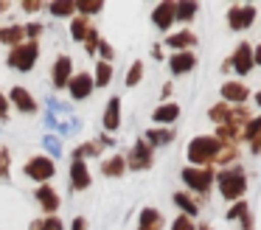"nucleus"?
<instances>
[{
  "mask_svg": "<svg viewBox=\"0 0 261 230\" xmlns=\"http://www.w3.org/2000/svg\"><path fill=\"white\" fill-rule=\"evenodd\" d=\"M219 151H222L219 140L211 138V135H202V138H194L191 143H188V160H191L197 168H208V163L216 160Z\"/></svg>",
  "mask_w": 261,
  "mask_h": 230,
  "instance_id": "obj_1",
  "label": "nucleus"
},
{
  "mask_svg": "<svg viewBox=\"0 0 261 230\" xmlns=\"http://www.w3.org/2000/svg\"><path fill=\"white\" fill-rule=\"evenodd\" d=\"M219 191L225 199H242L244 191H247V177H244L242 168H230V171L219 174Z\"/></svg>",
  "mask_w": 261,
  "mask_h": 230,
  "instance_id": "obj_2",
  "label": "nucleus"
},
{
  "mask_svg": "<svg viewBox=\"0 0 261 230\" xmlns=\"http://www.w3.org/2000/svg\"><path fill=\"white\" fill-rule=\"evenodd\" d=\"M37 56H40V45L31 39V42H23L17 45V48H12V54H9V65L14 67V70H31L37 62Z\"/></svg>",
  "mask_w": 261,
  "mask_h": 230,
  "instance_id": "obj_3",
  "label": "nucleus"
},
{
  "mask_svg": "<svg viewBox=\"0 0 261 230\" xmlns=\"http://www.w3.org/2000/svg\"><path fill=\"white\" fill-rule=\"evenodd\" d=\"M182 180H186L188 188L199 191V194H208L211 185H214V174H211V168H197V166L182 168Z\"/></svg>",
  "mask_w": 261,
  "mask_h": 230,
  "instance_id": "obj_4",
  "label": "nucleus"
},
{
  "mask_svg": "<svg viewBox=\"0 0 261 230\" xmlns=\"http://www.w3.org/2000/svg\"><path fill=\"white\" fill-rule=\"evenodd\" d=\"M54 171H57V166H54L51 157H31L29 163H25V174H29L31 180H37V183L45 185V180L54 177Z\"/></svg>",
  "mask_w": 261,
  "mask_h": 230,
  "instance_id": "obj_5",
  "label": "nucleus"
},
{
  "mask_svg": "<svg viewBox=\"0 0 261 230\" xmlns=\"http://www.w3.org/2000/svg\"><path fill=\"white\" fill-rule=\"evenodd\" d=\"M255 20V9L253 6H233L230 11H227V25L233 28V31H242V28H250Z\"/></svg>",
  "mask_w": 261,
  "mask_h": 230,
  "instance_id": "obj_6",
  "label": "nucleus"
},
{
  "mask_svg": "<svg viewBox=\"0 0 261 230\" xmlns=\"http://www.w3.org/2000/svg\"><path fill=\"white\" fill-rule=\"evenodd\" d=\"M227 62H230V70H236L239 76H247V73L253 70V48H250L247 42H242L236 48V54H233Z\"/></svg>",
  "mask_w": 261,
  "mask_h": 230,
  "instance_id": "obj_7",
  "label": "nucleus"
},
{
  "mask_svg": "<svg viewBox=\"0 0 261 230\" xmlns=\"http://www.w3.org/2000/svg\"><path fill=\"white\" fill-rule=\"evenodd\" d=\"M93 76L90 73H76V76H70V82H68V90H70V95H73L76 101H82V98H87V95L93 93Z\"/></svg>",
  "mask_w": 261,
  "mask_h": 230,
  "instance_id": "obj_8",
  "label": "nucleus"
},
{
  "mask_svg": "<svg viewBox=\"0 0 261 230\" xmlns=\"http://www.w3.org/2000/svg\"><path fill=\"white\" fill-rule=\"evenodd\" d=\"M129 166L135 168V171L152 166V146H149L146 140H138V143L132 146V151H129Z\"/></svg>",
  "mask_w": 261,
  "mask_h": 230,
  "instance_id": "obj_9",
  "label": "nucleus"
},
{
  "mask_svg": "<svg viewBox=\"0 0 261 230\" xmlns=\"http://www.w3.org/2000/svg\"><path fill=\"white\" fill-rule=\"evenodd\" d=\"M152 20H154V25H158L160 31H166V28L174 22V0H163V3L152 11Z\"/></svg>",
  "mask_w": 261,
  "mask_h": 230,
  "instance_id": "obj_10",
  "label": "nucleus"
},
{
  "mask_svg": "<svg viewBox=\"0 0 261 230\" xmlns=\"http://www.w3.org/2000/svg\"><path fill=\"white\" fill-rule=\"evenodd\" d=\"M70 180H73V188L76 191L90 188V168L85 166V160H73V163H70Z\"/></svg>",
  "mask_w": 261,
  "mask_h": 230,
  "instance_id": "obj_11",
  "label": "nucleus"
},
{
  "mask_svg": "<svg viewBox=\"0 0 261 230\" xmlns=\"http://www.w3.org/2000/svg\"><path fill=\"white\" fill-rule=\"evenodd\" d=\"M194 65H197V56H194L191 50H177V54L169 59L171 73H177V76H180V73H188Z\"/></svg>",
  "mask_w": 261,
  "mask_h": 230,
  "instance_id": "obj_12",
  "label": "nucleus"
},
{
  "mask_svg": "<svg viewBox=\"0 0 261 230\" xmlns=\"http://www.w3.org/2000/svg\"><path fill=\"white\" fill-rule=\"evenodd\" d=\"M121 126V98H110L107 101V110H104V129L107 132H115Z\"/></svg>",
  "mask_w": 261,
  "mask_h": 230,
  "instance_id": "obj_13",
  "label": "nucleus"
},
{
  "mask_svg": "<svg viewBox=\"0 0 261 230\" xmlns=\"http://www.w3.org/2000/svg\"><path fill=\"white\" fill-rule=\"evenodd\" d=\"M70 67H73L70 56H59L57 65H54V84H57L59 90L68 87V82H70Z\"/></svg>",
  "mask_w": 261,
  "mask_h": 230,
  "instance_id": "obj_14",
  "label": "nucleus"
},
{
  "mask_svg": "<svg viewBox=\"0 0 261 230\" xmlns=\"http://www.w3.org/2000/svg\"><path fill=\"white\" fill-rule=\"evenodd\" d=\"M222 98L227 101H236V104H244L247 101V87H244L242 82H225V87H222Z\"/></svg>",
  "mask_w": 261,
  "mask_h": 230,
  "instance_id": "obj_15",
  "label": "nucleus"
},
{
  "mask_svg": "<svg viewBox=\"0 0 261 230\" xmlns=\"http://www.w3.org/2000/svg\"><path fill=\"white\" fill-rule=\"evenodd\" d=\"M37 199H40V205L45 208V213H54V211L59 208V194H57V191H54L48 183L37 188Z\"/></svg>",
  "mask_w": 261,
  "mask_h": 230,
  "instance_id": "obj_16",
  "label": "nucleus"
},
{
  "mask_svg": "<svg viewBox=\"0 0 261 230\" xmlns=\"http://www.w3.org/2000/svg\"><path fill=\"white\" fill-rule=\"evenodd\" d=\"M12 101L20 112H34L37 110V101L31 98V93L25 87H12Z\"/></svg>",
  "mask_w": 261,
  "mask_h": 230,
  "instance_id": "obj_17",
  "label": "nucleus"
},
{
  "mask_svg": "<svg viewBox=\"0 0 261 230\" xmlns=\"http://www.w3.org/2000/svg\"><path fill=\"white\" fill-rule=\"evenodd\" d=\"M242 138L244 140H253V151H261V115L258 118H250L247 126L242 129Z\"/></svg>",
  "mask_w": 261,
  "mask_h": 230,
  "instance_id": "obj_18",
  "label": "nucleus"
},
{
  "mask_svg": "<svg viewBox=\"0 0 261 230\" xmlns=\"http://www.w3.org/2000/svg\"><path fill=\"white\" fill-rule=\"evenodd\" d=\"M138 230H163V216H160V211L143 208L141 211V227Z\"/></svg>",
  "mask_w": 261,
  "mask_h": 230,
  "instance_id": "obj_19",
  "label": "nucleus"
},
{
  "mask_svg": "<svg viewBox=\"0 0 261 230\" xmlns=\"http://www.w3.org/2000/svg\"><path fill=\"white\" fill-rule=\"evenodd\" d=\"M166 45H171L174 50H186V48H191V45H197V34H194V31H180V34H171V37L166 39Z\"/></svg>",
  "mask_w": 261,
  "mask_h": 230,
  "instance_id": "obj_20",
  "label": "nucleus"
},
{
  "mask_svg": "<svg viewBox=\"0 0 261 230\" xmlns=\"http://www.w3.org/2000/svg\"><path fill=\"white\" fill-rule=\"evenodd\" d=\"M152 118L158 123H171V121H177V118H180V107H177V104H160L158 110L152 112Z\"/></svg>",
  "mask_w": 261,
  "mask_h": 230,
  "instance_id": "obj_21",
  "label": "nucleus"
},
{
  "mask_svg": "<svg viewBox=\"0 0 261 230\" xmlns=\"http://www.w3.org/2000/svg\"><path fill=\"white\" fill-rule=\"evenodd\" d=\"M143 140H146L149 146H166V143H171V140H174V132H171V129H160L158 126V129H149Z\"/></svg>",
  "mask_w": 261,
  "mask_h": 230,
  "instance_id": "obj_22",
  "label": "nucleus"
},
{
  "mask_svg": "<svg viewBox=\"0 0 261 230\" xmlns=\"http://www.w3.org/2000/svg\"><path fill=\"white\" fill-rule=\"evenodd\" d=\"M23 34H25L23 25H9V28H3V31H0V42H6V45H12V48H17V45H23Z\"/></svg>",
  "mask_w": 261,
  "mask_h": 230,
  "instance_id": "obj_23",
  "label": "nucleus"
},
{
  "mask_svg": "<svg viewBox=\"0 0 261 230\" xmlns=\"http://www.w3.org/2000/svg\"><path fill=\"white\" fill-rule=\"evenodd\" d=\"M194 14H197V3H194V0H180V3H174V20L188 22Z\"/></svg>",
  "mask_w": 261,
  "mask_h": 230,
  "instance_id": "obj_24",
  "label": "nucleus"
},
{
  "mask_svg": "<svg viewBox=\"0 0 261 230\" xmlns=\"http://www.w3.org/2000/svg\"><path fill=\"white\" fill-rule=\"evenodd\" d=\"M227 219H242L244 230H250V224H253V216H250V211H247V202H236V205L227 211Z\"/></svg>",
  "mask_w": 261,
  "mask_h": 230,
  "instance_id": "obj_25",
  "label": "nucleus"
},
{
  "mask_svg": "<svg viewBox=\"0 0 261 230\" xmlns=\"http://www.w3.org/2000/svg\"><path fill=\"white\" fill-rule=\"evenodd\" d=\"M124 168H126L124 157H107V160L101 163V171L107 174V177H121V174H124Z\"/></svg>",
  "mask_w": 261,
  "mask_h": 230,
  "instance_id": "obj_26",
  "label": "nucleus"
},
{
  "mask_svg": "<svg viewBox=\"0 0 261 230\" xmlns=\"http://www.w3.org/2000/svg\"><path fill=\"white\" fill-rule=\"evenodd\" d=\"M110 79H113V65H110V62H98V65H96V79H93V84H96V87H107Z\"/></svg>",
  "mask_w": 261,
  "mask_h": 230,
  "instance_id": "obj_27",
  "label": "nucleus"
},
{
  "mask_svg": "<svg viewBox=\"0 0 261 230\" xmlns=\"http://www.w3.org/2000/svg\"><path fill=\"white\" fill-rule=\"evenodd\" d=\"M208 115H211V121H216L219 126H225V123L230 121V107H227V104H216V107H211Z\"/></svg>",
  "mask_w": 261,
  "mask_h": 230,
  "instance_id": "obj_28",
  "label": "nucleus"
},
{
  "mask_svg": "<svg viewBox=\"0 0 261 230\" xmlns=\"http://www.w3.org/2000/svg\"><path fill=\"white\" fill-rule=\"evenodd\" d=\"M42 146H45V151L51 155V160L54 157H62V143H59L57 135H42Z\"/></svg>",
  "mask_w": 261,
  "mask_h": 230,
  "instance_id": "obj_29",
  "label": "nucleus"
},
{
  "mask_svg": "<svg viewBox=\"0 0 261 230\" xmlns=\"http://www.w3.org/2000/svg\"><path fill=\"white\" fill-rule=\"evenodd\" d=\"M73 9H76V6L70 3V0H57V3L48 6V11H51L54 17H70V14H73Z\"/></svg>",
  "mask_w": 261,
  "mask_h": 230,
  "instance_id": "obj_30",
  "label": "nucleus"
},
{
  "mask_svg": "<svg viewBox=\"0 0 261 230\" xmlns=\"http://www.w3.org/2000/svg\"><path fill=\"white\" fill-rule=\"evenodd\" d=\"M174 205H177V208H182L188 219L197 216V211H199V208L194 205V199H191V196H186V194H174Z\"/></svg>",
  "mask_w": 261,
  "mask_h": 230,
  "instance_id": "obj_31",
  "label": "nucleus"
},
{
  "mask_svg": "<svg viewBox=\"0 0 261 230\" xmlns=\"http://www.w3.org/2000/svg\"><path fill=\"white\" fill-rule=\"evenodd\" d=\"M70 34H73V39H85L87 34H90V22H87L85 17H76V20L70 22Z\"/></svg>",
  "mask_w": 261,
  "mask_h": 230,
  "instance_id": "obj_32",
  "label": "nucleus"
},
{
  "mask_svg": "<svg viewBox=\"0 0 261 230\" xmlns=\"http://www.w3.org/2000/svg\"><path fill=\"white\" fill-rule=\"evenodd\" d=\"M141 76H143V65L135 62V65L129 67V73H126V87H135V84L141 82Z\"/></svg>",
  "mask_w": 261,
  "mask_h": 230,
  "instance_id": "obj_33",
  "label": "nucleus"
},
{
  "mask_svg": "<svg viewBox=\"0 0 261 230\" xmlns=\"http://www.w3.org/2000/svg\"><path fill=\"white\" fill-rule=\"evenodd\" d=\"M171 230H197V227H194V222L188 216H177L174 222H171Z\"/></svg>",
  "mask_w": 261,
  "mask_h": 230,
  "instance_id": "obj_34",
  "label": "nucleus"
},
{
  "mask_svg": "<svg viewBox=\"0 0 261 230\" xmlns=\"http://www.w3.org/2000/svg\"><path fill=\"white\" fill-rule=\"evenodd\" d=\"M85 50H87V54H93V50H98V34L96 31H93V28H90V34H87V37H85Z\"/></svg>",
  "mask_w": 261,
  "mask_h": 230,
  "instance_id": "obj_35",
  "label": "nucleus"
},
{
  "mask_svg": "<svg viewBox=\"0 0 261 230\" xmlns=\"http://www.w3.org/2000/svg\"><path fill=\"white\" fill-rule=\"evenodd\" d=\"M233 157H236V149H233V146H222V151H219L216 160H219V163H230Z\"/></svg>",
  "mask_w": 261,
  "mask_h": 230,
  "instance_id": "obj_36",
  "label": "nucleus"
},
{
  "mask_svg": "<svg viewBox=\"0 0 261 230\" xmlns=\"http://www.w3.org/2000/svg\"><path fill=\"white\" fill-rule=\"evenodd\" d=\"M98 54L104 56L101 62H110V59L115 56V50H113V45H110V42H98Z\"/></svg>",
  "mask_w": 261,
  "mask_h": 230,
  "instance_id": "obj_37",
  "label": "nucleus"
},
{
  "mask_svg": "<svg viewBox=\"0 0 261 230\" xmlns=\"http://www.w3.org/2000/svg\"><path fill=\"white\" fill-rule=\"evenodd\" d=\"M79 11H85V14H93V11H101V3H87V0H82L79 6H76Z\"/></svg>",
  "mask_w": 261,
  "mask_h": 230,
  "instance_id": "obj_38",
  "label": "nucleus"
},
{
  "mask_svg": "<svg viewBox=\"0 0 261 230\" xmlns=\"http://www.w3.org/2000/svg\"><path fill=\"white\" fill-rule=\"evenodd\" d=\"M42 230H62V222L59 219H42Z\"/></svg>",
  "mask_w": 261,
  "mask_h": 230,
  "instance_id": "obj_39",
  "label": "nucleus"
},
{
  "mask_svg": "<svg viewBox=\"0 0 261 230\" xmlns=\"http://www.w3.org/2000/svg\"><path fill=\"white\" fill-rule=\"evenodd\" d=\"M6 107H9V101H6V95L0 93V121L6 118Z\"/></svg>",
  "mask_w": 261,
  "mask_h": 230,
  "instance_id": "obj_40",
  "label": "nucleus"
},
{
  "mask_svg": "<svg viewBox=\"0 0 261 230\" xmlns=\"http://www.w3.org/2000/svg\"><path fill=\"white\" fill-rule=\"evenodd\" d=\"M25 34H31V37H40V34H42V25H25Z\"/></svg>",
  "mask_w": 261,
  "mask_h": 230,
  "instance_id": "obj_41",
  "label": "nucleus"
},
{
  "mask_svg": "<svg viewBox=\"0 0 261 230\" xmlns=\"http://www.w3.org/2000/svg\"><path fill=\"white\" fill-rule=\"evenodd\" d=\"M70 230H85V219H73V227Z\"/></svg>",
  "mask_w": 261,
  "mask_h": 230,
  "instance_id": "obj_42",
  "label": "nucleus"
},
{
  "mask_svg": "<svg viewBox=\"0 0 261 230\" xmlns=\"http://www.w3.org/2000/svg\"><path fill=\"white\" fill-rule=\"evenodd\" d=\"M6 168V149H0V171Z\"/></svg>",
  "mask_w": 261,
  "mask_h": 230,
  "instance_id": "obj_43",
  "label": "nucleus"
},
{
  "mask_svg": "<svg viewBox=\"0 0 261 230\" xmlns=\"http://www.w3.org/2000/svg\"><path fill=\"white\" fill-rule=\"evenodd\" d=\"M23 9L25 11H37V9H40V3H23Z\"/></svg>",
  "mask_w": 261,
  "mask_h": 230,
  "instance_id": "obj_44",
  "label": "nucleus"
},
{
  "mask_svg": "<svg viewBox=\"0 0 261 230\" xmlns=\"http://www.w3.org/2000/svg\"><path fill=\"white\" fill-rule=\"evenodd\" d=\"M253 62H258V65H261V45L255 48V54H253Z\"/></svg>",
  "mask_w": 261,
  "mask_h": 230,
  "instance_id": "obj_45",
  "label": "nucleus"
},
{
  "mask_svg": "<svg viewBox=\"0 0 261 230\" xmlns=\"http://www.w3.org/2000/svg\"><path fill=\"white\" fill-rule=\"evenodd\" d=\"M31 230H42V219H37V222H31Z\"/></svg>",
  "mask_w": 261,
  "mask_h": 230,
  "instance_id": "obj_46",
  "label": "nucleus"
},
{
  "mask_svg": "<svg viewBox=\"0 0 261 230\" xmlns=\"http://www.w3.org/2000/svg\"><path fill=\"white\" fill-rule=\"evenodd\" d=\"M255 104H258V107H261V90H258V95H255Z\"/></svg>",
  "mask_w": 261,
  "mask_h": 230,
  "instance_id": "obj_47",
  "label": "nucleus"
}]
</instances>
